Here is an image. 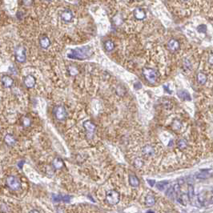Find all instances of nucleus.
I'll return each instance as SVG.
<instances>
[{
	"instance_id": "obj_11",
	"label": "nucleus",
	"mask_w": 213,
	"mask_h": 213,
	"mask_svg": "<svg viewBox=\"0 0 213 213\" xmlns=\"http://www.w3.org/2000/svg\"><path fill=\"white\" fill-rule=\"evenodd\" d=\"M211 175H212V171L211 169H203L196 173V178L198 179H208Z\"/></svg>"
},
{
	"instance_id": "obj_8",
	"label": "nucleus",
	"mask_w": 213,
	"mask_h": 213,
	"mask_svg": "<svg viewBox=\"0 0 213 213\" xmlns=\"http://www.w3.org/2000/svg\"><path fill=\"white\" fill-rule=\"evenodd\" d=\"M1 83L5 88H11L14 85V79L10 75H4L1 78Z\"/></svg>"
},
{
	"instance_id": "obj_39",
	"label": "nucleus",
	"mask_w": 213,
	"mask_h": 213,
	"mask_svg": "<svg viewBox=\"0 0 213 213\" xmlns=\"http://www.w3.org/2000/svg\"><path fill=\"white\" fill-rule=\"evenodd\" d=\"M138 1H139V0H138Z\"/></svg>"
},
{
	"instance_id": "obj_32",
	"label": "nucleus",
	"mask_w": 213,
	"mask_h": 213,
	"mask_svg": "<svg viewBox=\"0 0 213 213\" xmlns=\"http://www.w3.org/2000/svg\"><path fill=\"white\" fill-rule=\"evenodd\" d=\"M23 1V3L26 6H31L33 2V0H22Z\"/></svg>"
},
{
	"instance_id": "obj_13",
	"label": "nucleus",
	"mask_w": 213,
	"mask_h": 213,
	"mask_svg": "<svg viewBox=\"0 0 213 213\" xmlns=\"http://www.w3.org/2000/svg\"><path fill=\"white\" fill-rule=\"evenodd\" d=\"M60 17H61L63 21L67 22V23L71 22V20H72L73 19L72 11H70V10H65V11H63L61 13Z\"/></svg>"
},
{
	"instance_id": "obj_3",
	"label": "nucleus",
	"mask_w": 213,
	"mask_h": 213,
	"mask_svg": "<svg viewBox=\"0 0 213 213\" xmlns=\"http://www.w3.org/2000/svg\"><path fill=\"white\" fill-rule=\"evenodd\" d=\"M142 73L145 79H147V81L149 82L150 83H155L156 82L158 72L155 69L150 68V67H143Z\"/></svg>"
},
{
	"instance_id": "obj_38",
	"label": "nucleus",
	"mask_w": 213,
	"mask_h": 213,
	"mask_svg": "<svg viewBox=\"0 0 213 213\" xmlns=\"http://www.w3.org/2000/svg\"><path fill=\"white\" fill-rule=\"evenodd\" d=\"M184 1H188V0H184Z\"/></svg>"
},
{
	"instance_id": "obj_30",
	"label": "nucleus",
	"mask_w": 213,
	"mask_h": 213,
	"mask_svg": "<svg viewBox=\"0 0 213 213\" xmlns=\"http://www.w3.org/2000/svg\"><path fill=\"white\" fill-rule=\"evenodd\" d=\"M134 165L135 168H140V167L143 166V162L140 160H136L134 162Z\"/></svg>"
},
{
	"instance_id": "obj_23",
	"label": "nucleus",
	"mask_w": 213,
	"mask_h": 213,
	"mask_svg": "<svg viewBox=\"0 0 213 213\" xmlns=\"http://www.w3.org/2000/svg\"><path fill=\"white\" fill-rule=\"evenodd\" d=\"M31 123L32 121H31V118L27 116V115H25V116H23V117L22 118L21 124H22V126H23V128H29V127H31Z\"/></svg>"
},
{
	"instance_id": "obj_29",
	"label": "nucleus",
	"mask_w": 213,
	"mask_h": 213,
	"mask_svg": "<svg viewBox=\"0 0 213 213\" xmlns=\"http://www.w3.org/2000/svg\"><path fill=\"white\" fill-rule=\"evenodd\" d=\"M173 192H174V193H175L176 196H178V195L179 194V192H180V186H179V184H175V186H174V188H173Z\"/></svg>"
},
{
	"instance_id": "obj_24",
	"label": "nucleus",
	"mask_w": 213,
	"mask_h": 213,
	"mask_svg": "<svg viewBox=\"0 0 213 213\" xmlns=\"http://www.w3.org/2000/svg\"><path fill=\"white\" fill-rule=\"evenodd\" d=\"M177 147H178L179 149L184 150L188 147V142H187V140L184 139H179V140L178 141V143H177Z\"/></svg>"
},
{
	"instance_id": "obj_25",
	"label": "nucleus",
	"mask_w": 213,
	"mask_h": 213,
	"mask_svg": "<svg viewBox=\"0 0 213 213\" xmlns=\"http://www.w3.org/2000/svg\"><path fill=\"white\" fill-rule=\"evenodd\" d=\"M104 47L106 51H111L115 48V43H113L111 40H107L105 42Z\"/></svg>"
},
{
	"instance_id": "obj_22",
	"label": "nucleus",
	"mask_w": 213,
	"mask_h": 213,
	"mask_svg": "<svg viewBox=\"0 0 213 213\" xmlns=\"http://www.w3.org/2000/svg\"><path fill=\"white\" fill-rule=\"evenodd\" d=\"M129 183L132 187H134V188H136L139 185V180L137 178L135 175H129Z\"/></svg>"
},
{
	"instance_id": "obj_20",
	"label": "nucleus",
	"mask_w": 213,
	"mask_h": 213,
	"mask_svg": "<svg viewBox=\"0 0 213 213\" xmlns=\"http://www.w3.org/2000/svg\"><path fill=\"white\" fill-rule=\"evenodd\" d=\"M197 82H198L200 85H204L205 83L208 81V77L205 75L204 72H199L197 74Z\"/></svg>"
},
{
	"instance_id": "obj_12",
	"label": "nucleus",
	"mask_w": 213,
	"mask_h": 213,
	"mask_svg": "<svg viewBox=\"0 0 213 213\" xmlns=\"http://www.w3.org/2000/svg\"><path fill=\"white\" fill-rule=\"evenodd\" d=\"M179 47H180L179 42L175 38H171L168 43V48L171 51H176L179 49Z\"/></svg>"
},
{
	"instance_id": "obj_9",
	"label": "nucleus",
	"mask_w": 213,
	"mask_h": 213,
	"mask_svg": "<svg viewBox=\"0 0 213 213\" xmlns=\"http://www.w3.org/2000/svg\"><path fill=\"white\" fill-rule=\"evenodd\" d=\"M3 140H4V143H6L7 146H9V147H13V146H15V145L16 144V143H17V139H16V137H15L14 135L10 134V133L5 135Z\"/></svg>"
},
{
	"instance_id": "obj_19",
	"label": "nucleus",
	"mask_w": 213,
	"mask_h": 213,
	"mask_svg": "<svg viewBox=\"0 0 213 213\" xmlns=\"http://www.w3.org/2000/svg\"><path fill=\"white\" fill-rule=\"evenodd\" d=\"M156 204V198L152 194H148L145 198V204L147 207H152Z\"/></svg>"
},
{
	"instance_id": "obj_7",
	"label": "nucleus",
	"mask_w": 213,
	"mask_h": 213,
	"mask_svg": "<svg viewBox=\"0 0 213 213\" xmlns=\"http://www.w3.org/2000/svg\"><path fill=\"white\" fill-rule=\"evenodd\" d=\"M23 84L26 88L28 89H31L34 88V86L36 84V79L34 75H26L23 78Z\"/></svg>"
},
{
	"instance_id": "obj_4",
	"label": "nucleus",
	"mask_w": 213,
	"mask_h": 213,
	"mask_svg": "<svg viewBox=\"0 0 213 213\" xmlns=\"http://www.w3.org/2000/svg\"><path fill=\"white\" fill-rule=\"evenodd\" d=\"M120 200V195L119 192L115 190H108L106 192V200L110 205H116L119 204Z\"/></svg>"
},
{
	"instance_id": "obj_31",
	"label": "nucleus",
	"mask_w": 213,
	"mask_h": 213,
	"mask_svg": "<svg viewBox=\"0 0 213 213\" xmlns=\"http://www.w3.org/2000/svg\"><path fill=\"white\" fill-rule=\"evenodd\" d=\"M61 200L65 203H69L70 201V197L69 196H63Z\"/></svg>"
},
{
	"instance_id": "obj_1",
	"label": "nucleus",
	"mask_w": 213,
	"mask_h": 213,
	"mask_svg": "<svg viewBox=\"0 0 213 213\" xmlns=\"http://www.w3.org/2000/svg\"><path fill=\"white\" fill-rule=\"evenodd\" d=\"M93 50L90 46H83L77 47L75 49H70L67 51V56L69 59L76 60H85L93 56Z\"/></svg>"
},
{
	"instance_id": "obj_6",
	"label": "nucleus",
	"mask_w": 213,
	"mask_h": 213,
	"mask_svg": "<svg viewBox=\"0 0 213 213\" xmlns=\"http://www.w3.org/2000/svg\"><path fill=\"white\" fill-rule=\"evenodd\" d=\"M54 115L55 117L58 120L63 121L64 119H66L67 116V112L66 108L62 105L57 106L54 109Z\"/></svg>"
},
{
	"instance_id": "obj_26",
	"label": "nucleus",
	"mask_w": 213,
	"mask_h": 213,
	"mask_svg": "<svg viewBox=\"0 0 213 213\" xmlns=\"http://www.w3.org/2000/svg\"><path fill=\"white\" fill-rule=\"evenodd\" d=\"M168 184V180H164V181L158 182V183H156V188L160 190V191H164Z\"/></svg>"
},
{
	"instance_id": "obj_17",
	"label": "nucleus",
	"mask_w": 213,
	"mask_h": 213,
	"mask_svg": "<svg viewBox=\"0 0 213 213\" xmlns=\"http://www.w3.org/2000/svg\"><path fill=\"white\" fill-rule=\"evenodd\" d=\"M52 166L56 170H60L64 167L63 160L61 158H55L52 161Z\"/></svg>"
},
{
	"instance_id": "obj_36",
	"label": "nucleus",
	"mask_w": 213,
	"mask_h": 213,
	"mask_svg": "<svg viewBox=\"0 0 213 213\" xmlns=\"http://www.w3.org/2000/svg\"><path fill=\"white\" fill-rule=\"evenodd\" d=\"M209 63H210L211 65H212V54L211 53L210 55V58H209Z\"/></svg>"
},
{
	"instance_id": "obj_33",
	"label": "nucleus",
	"mask_w": 213,
	"mask_h": 213,
	"mask_svg": "<svg viewBox=\"0 0 213 213\" xmlns=\"http://www.w3.org/2000/svg\"><path fill=\"white\" fill-rule=\"evenodd\" d=\"M134 87L135 90H139L142 88V84L140 83V82H136V83H134Z\"/></svg>"
},
{
	"instance_id": "obj_21",
	"label": "nucleus",
	"mask_w": 213,
	"mask_h": 213,
	"mask_svg": "<svg viewBox=\"0 0 213 213\" xmlns=\"http://www.w3.org/2000/svg\"><path fill=\"white\" fill-rule=\"evenodd\" d=\"M176 200L177 202H179L180 204L183 205V206H186V205H187V201L189 200V198H188V195L183 194L177 196Z\"/></svg>"
},
{
	"instance_id": "obj_5",
	"label": "nucleus",
	"mask_w": 213,
	"mask_h": 213,
	"mask_svg": "<svg viewBox=\"0 0 213 213\" xmlns=\"http://www.w3.org/2000/svg\"><path fill=\"white\" fill-rule=\"evenodd\" d=\"M15 59L16 62L19 63H23L27 60V55H26L25 47L19 45L15 49Z\"/></svg>"
},
{
	"instance_id": "obj_34",
	"label": "nucleus",
	"mask_w": 213,
	"mask_h": 213,
	"mask_svg": "<svg viewBox=\"0 0 213 213\" xmlns=\"http://www.w3.org/2000/svg\"><path fill=\"white\" fill-rule=\"evenodd\" d=\"M147 182H148V184H149L151 187H153L156 183V180L155 179H147Z\"/></svg>"
},
{
	"instance_id": "obj_14",
	"label": "nucleus",
	"mask_w": 213,
	"mask_h": 213,
	"mask_svg": "<svg viewBox=\"0 0 213 213\" xmlns=\"http://www.w3.org/2000/svg\"><path fill=\"white\" fill-rule=\"evenodd\" d=\"M134 17L137 20H143L146 18V12L143 9L141 8H135L133 11Z\"/></svg>"
},
{
	"instance_id": "obj_16",
	"label": "nucleus",
	"mask_w": 213,
	"mask_h": 213,
	"mask_svg": "<svg viewBox=\"0 0 213 213\" xmlns=\"http://www.w3.org/2000/svg\"><path fill=\"white\" fill-rule=\"evenodd\" d=\"M39 45H40V47L43 49H47L51 46V40H50V38L47 36H46V35L42 36L39 38Z\"/></svg>"
},
{
	"instance_id": "obj_27",
	"label": "nucleus",
	"mask_w": 213,
	"mask_h": 213,
	"mask_svg": "<svg viewBox=\"0 0 213 213\" xmlns=\"http://www.w3.org/2000/svg\"><path fill=\"white\" fill-rule=\"evenodd\" d=\"M68 72L70 75H76L79 73V70H78L77 67H75V66H69Z\"/></svg>"
},
{
	"instance_id": "obj_28",
	"label": "nucleus",
	"mask_w": 213,
	"mask_h": 213,
	"mask_svg": "<svg viewBox=\"0 0 213 213\" xmlns=\"http://www.w3.org/2000/svg\"><path fill=\"white\" fill-rule=\"evenodd\" d=\"M197 31L200 33H206L207 32V26L204 25V24H202V25H200L197 27Z\"/></svg>"
},
{
	"instance_id": "obj_37",
	"label": "nucleus",
	"mask_w": 213,
	"mask_h": 213,
	"mask_svg": "<svg viewBox=\"0 0 213 213\" xmlns=\"http://www.w3.org/2000/svg\"><path fill=\"white\" fill-rule=\"evenodd\" d=\"M31 212H39V211H37V210H32V211H31Z\"/></svg>"
},
{
	"instance_id": "obj_15",
	"label": "nucleus",
	"mask_w": 213,
	"mask_h": 213,
	"mask_svg": "<svg viewBox=\"0 0 213 213\" xmlns=\"http://www.w3.org/2000/svg\"><path fill=\"white\" fill-rule=\"evenodd\" d=\"M142 153H143V155H144L145 156H147V157H151V156H154V154H155V149H154L152 146L147 144L142 148Z\"/></svg>"
},
{
	"instance_id": "obj_18",
	"label": "nucleus",
	"mask_w": 213,
	"mask_h": 213,
	"mask_svg": "<svg viewBox=\"0 0 213 213\" xmlns=\"http://www.w3.org/2000/svg\"><path fill=\"white\" fill-rule=\"evenodd\" d=\"M177 96L180 99L182 100H187V101H191L192 100V98H191V96L188 93L187 91L185 90H180L179 92H177Z\"/></svg>"
},
{
	"instance_id": "obj_2",
	"label": "nucleus",
	"mask_w": 213,
	"mask_h": 213,
	"mask_svg": "<svg viewBox=\"0 0 213 213\" xmlns=\"http://www.w3.org/2000/svg\"><path fill=\"white\" fill-rule=\"evenodd\" d=\"M6 184L8 187V188L11 191L18 192L20 189H22V182L21 180L15 175H8L6 179Z\"/></svg>"
},
{
	"instance_id": "obj_35",
	"label": "nucleus",
	"mask_w": 213,
	"mask_h": 213,
	"mask_svg": "<svg viewBox=\"0 0 213 213\" xmlns=\"http://www.w3.org/2000/svg\"><path fill=\"white\" fill-rule=\"evenodd\" d=\"M164 91H166V92H168V93H169V94H171V93H172V91H171V90L169 89V88H168L166 85L164 86Z\"/></svg>"
},
{
	"instance_id": "obj_10",
	"label": "nucleus",
	"mask_w": 213,
	"mask_h": 213,
	"mask_svg": "<svg viewBox=\"0 0 213 213\" xmlns=\"http://www.w3.org/2000/svg\"><path fill=\"white\" fill-rule=\"evenodd\" d=\"M83 127L86 129V131L88 132V135H93L95 132H96V126L94 123H92L91 120H87L83 123Z\"/></svg>"
}]
</instances>
